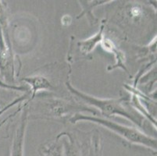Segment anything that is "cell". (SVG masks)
Here are the masks:
<instances>
[{"label":"cell","mask_w":157,"mask_h":156,"mask_svg":"<svg viewBox=\"0 0 157 156\" xmlns=\"http://www.w3.org/2000/svg\"><path fill=\"white\" fill-rule=\"evenodd\" d=\"M18 111H19V110H17V111L14 112H13L12 114H10V115H9L7 117H6V118H4L2 120H1V121H0V129L2 128V126H3V124H5V123H6L7 121H8V120H9L11 118V117L14 116H15L16 114L17 113V112H18Z\"/></svg>","instance_id":"11"},{"label":"cell","mask_w":157,"mask_h":156,"mask_svg":"<svg viewBox=\"0 0 157 156\" xmlns=\"http://www.w3.org/2000/svg\"><path fill=\"white\" fill-rule=\"evenodd\" d=\"M28 124V111L23 112L19 127L17 129L11 146L10 156H24V137Z\"/></svg>","instance_id":"4"},{"label":"cell","mask_w":157,"mask_h":156,"mask_svg":"<svg viewBox=\"0 0 157 156\" xmlns=\"http://www.w3.org/2000/svg\"><path fill=\"white\" fill-rule=\"evenodd\" d=\"M67 87L70 90V91L73 93L74 95H76L78 98H81V99L88 102L90 105H92L96 107L100 111L101 114L104 116L110 117L113 116L115 115H119L121 116L126 117L127 119L131 120L134 124L139 126V127L142 126V118L137 116L135 113L128 111L123 105L124 98H120V99H100V98H97L95 97L91 96V95H88V94H86L85 93L78 91V90L75 89L69 83H67Z\"/></svg>","instance_id":"2"},{"label":"cell","mask_w":157,"mask_h":156,"mask_svg":"<svg viewBox=\"0 0 157 156\" xmlns=\"http://www.w3.org/2000/svg\"><path fill=\"white\" fill-rule=\"evenodd\" d=\"M102 31H103V27H102L100 31H98L96 34H95L93 37H91L88 39L81 41L78 42V45L80 47V50L82 53L88 54L90 53L94 48H95L98 43H101L103 40V35H102Z\"/></svg>","instance_id":"6"},{"label":"cell","mask_w":157,"mask_h":156,"mask_svg":"<svg viewBox=\"0 0 157 156\" xmlns=\"http://www.w3.org/2000/svg\"><path fill=\"white\" fill-rule=\"evenodd\" d=\"M7 28V18L6 14L5 8L2 1H0V30L2 32H5Z\"/></svg>","instance_id":"8"},{"label":"cell","mask_w":157,"mask_h":156,"mask_svg":"<svg viewBox=\"0 0 157 156\" xmlns=\"http://www.w3.org/2000/svg\"><path fill=\"white\" fill-rule=\"evenodd\" d=\"M101 45H102V48L107 51H109V52H113V54L115 55L116 58H117V64L115 65V67H121L123 69H125V67L123 66V62H124V56H123V54L121 52H120L118 51V49L116 48L115 45H113V43L109 39L102 40V42H101Z\"/></svg>","instance_id":"7"},{"label":"cell","mask_w":157,"mask_h":156,"mask_svg":"<svg viewBox=\"0 0 157 156\" xmlns=\"http://www.w3.org/2000/svg\"><path fill=\"white\" fill-rule=\"evenodd\" d=\"M26 96H27V95H24V96L20 97V98H16L15 100H13V101L10 102L9 104H7L6 106L2 107V108H0V116H2L6 111H7V110L9 109V108L13 107L14 105H17V103H20V102H21L22 101H24V100L27 98Z\"/></svg>","instance_id":"10"},{"label":"cell","mask_w":157,"mask_h":156,"mask_svg":"<svg viewBox=\"0 0 157 156\" xmlns=\"http://www.w3.org/2000/svg\"><path fill=\"white\" fill-rule=\"evenodd\" d=\"M80 120H86V121H90V122L100 124V125L104 126L106 128L118 134L129 142L142 144V145L145 146L147 148L156 150V139L143 134L134 127L121 125V124L113 122V121L108 120L106 119H102L100 117L93 116L83 115V114L81 113L75 114L71 119V122L73 124H75Z\"/></svg>","instance_id":"1"},{"label":"cell","mask_w":157,"mask_h":156,"mask_svg":"<svg viewBox=\"0 0 157 156\" xmlns=\"http://www.w3.org/2000/svg\"><path fill=\"white\" fill-rule=\"evenodd\" d=\"M0 101H1V94H0ZM0 108H2V107H1V105H0Z\"/></svg>","instance_id":"12"},{"label":"cell","mask_w":157,"mask_h":156,"mask_svg":"<svg viewBox=\"0 0 157 156\" xmlns=\"http://www.w3.org/2000/svg\"><path fill=\"white\" fill-rule=\"evenodd\" d=\"M25 83L31 87V91H32V95H31V99L35 98L37 93L42 91H50L53 88L52 84L49 82L46 77L43 76H33V77H25L22 80Z\"/></svg>","instance_id":"5"},{"label":"cell","mask_w":157,"mask_h":156,"mask_svg":"<svg viewBox=\"0 0 157 156\" xmlns=\"http://www.w3.org/2000/svg\"><path fill=\"white\" fill-rule=\"evenodd\" d=\"M13 56L9 39L0 30V74L6 79L13 80Z\"/></svg>","instance_id":"3"},{"label":"cell","mask_w":157,"mask_h":156,"mask_svg":"<svg viewBox=\"0 0 157 156\" xmlns=\"http://www.w3.org/2000/svg\"><path fill=\"white\" fill-rule=\"evenodd\" d=\"M0 88L4 90H11V91H25L28 90L25 87H22V86H15L6 84V83L2 81L1 79H0Z\"/></svg>","instance_id":"9"}]
</instances>
